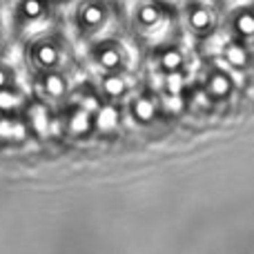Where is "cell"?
<instances>
[{
  "mask_svg": "<svg viewBox=\"0 0 254 254\" xmlns=\"http://www.w3.org/2000/svg\"><path fill=\"white\" fill-rule=\"evenodd\" d=\"M232 78L223 69H212L205 78V94L212 101H225L232 94Z\"/></svg>",
  "mask_w": 254,
  "mask_h": 254,
  "instance_id": "cell-1",
  "label": "cell"
},
{
  "mask_svg": "<svg viewBox=\"0 0 254 254\" xmlns=\"http://www.w3.org/2000/svg\"><path fill=\"white\" fill-rule=\"evenodd\" d=\"M96 61L105 71H121L123 69V52L119 49L116 43H103L96 49Z\"/></svg>",
  "mask_w": 254,
  "mask_h": 254,
  "instance_id": "cell-2",
  "label": "cell"
},
{
  "mask_svg": "<svg viewBox=\"0 0 254 254\" xmlns=\"http://www.w3.org/2000/svg\"><path fill=\"white\" fill-rule=\"evenodd\" d=\"M105 13H107V9L103 2H98V0H87V2H83L78 9V20L85 29H96V27H101L103 22H105Z\"/></svg>",
  "mask_w": 254,
  "mask_h": 254,
  "instance_id": "cell-3",
  "label": "cell"
},
{
  "mask_svg": "<svg viewBox=\"0 0 254 254\" xmlns=\"http://www.w3.org/2000/svg\"><path fill=\"white\" fill-rule=\"evenodd\" d=\"M188 22H190V29L198 36H205L212 31V25H214V16L207 7L203 4H192L188 11Z\"/></svg>",
  "mask_w": 254,
  "mask_h": 254,
  "instance_id": "cell-4",
  "label": "cell"
},
{
  "mask_svg": "<svg viewBox=\"0 0 254 254\" xmlns=\"http://www.w3.org/2000/svg\"><path fill=\"white\" fill-rule=\"evenodd\" d=\"M31 58H34V63L38 67H43V69H54V67L58 65V61H61V52H58V45L56 43L45 40V43L34 45Z\"/></svg>",
  "mask_w": 254,
  "mask_h": 254,
  "instance_id": "cell-5",
  "label": "cell"
},
{
  "mask_svg": "<svg viewBox=\"0 0 254 254\" xmlns=\"http://www.w3.org/2000/svg\"><path fill=\"white\" fill-rule=\"evenodd\" d=\"M94 129V114L85 107H76L67 119V131L71 136H87Z\"/></svg>",
  "mask_w": 254,
  "mask_h": 254,
  "instance_id": "cell-6",
  "label": "cell"
},
{
  "mask_svg": "<svg viewBox=\"0 0 254 254\" xmlns=\"http://www.w3.org/2000/svg\"><path fill=\"white\" fill-rule=\"evenodd\" d=\"M129 114H131V119H134L136 123L147 125V123H152V121L156 119L158 107H156V103H154L152 98H147V96H138L134 103H131Z\"/></svg>",
  "mask_w": 254,
  "mask_h": 254,
  "instance_id": "cell-7",
  "label": "cell"
},
{
  "mask_svg": "<svg viewBox=\"0 0 254 254\" xmlns=\"http://www.w3.org/2000/svg\"><path fill=\"white\" fill-rule=\"evenodd\" d=\"M223 58L228 65L237 67V69H243V67H248V63H250V52H248V47L243 43H228L223 49Z\"/></svg>",
  "mask_w": 254,
  "mask_h": 254,
  "instance_id": "cell-8",
  "label": "cell"
},
{
  "mask_svg": "<svg viewBox=\"0 0 254 254\" xmlns=\"http://www.w3.org/2000/svg\"><path fill=\"white\" fill-rule=\"evenodd\" d=\"M232 27L237 31V36H241V38H254V11L239 9L232 18Z\"/></svg>",
  "mask_w": 254,
  "mask_h": 254,
  "instance_id": "cell-9",
  "label": "cell"
},
{
  "mask_svg": "<svg viewBox=\"0 0 254 254\" xmlns=\"http://www.w3.org/2000/svg\"><path fill=\"white\" fill-rule=\"evenodd\" d=\"M101 87H103V92H105V96L121 98L127 92V80L119 74V71H107V76H103Z\"/></svg>",
  "mask_w": 254,
  "mask_h": 254,
  "instance_id": "cell-10",
  "label": "cell"
},
{
  "mask_svg": "<svg viewBox=\"0 0 254 254\" xmlns=\"http://www.w3.org/2000/svg\"><path fill=\"white\" fill-rule=\"evenodd\" d=\"M158 67L163 71H179L183 67V54L176 47H165L161 54H158Z\"/></svg>",
  "mask_w": 254,
  "mask_h": 254,
  "instance_id": "cell-11",
  "label": "cell"
},
{
  "mask_svg": "<svg viewBox=\"0 0 254 254\" xmlns=\"http://www.w3.org/2000/svg\"><path fill=\"white\" fill-rule=\"evenodd\" d=\"M43 89L47 96L61 98V96H65V92H67V80L63 78L61 74H56V71H49V74L43 76Z\"/></svg>",
  "mask_w": 254,
  "mask_h": 254,
  "instance_id": "cell-12",
  "label": "cell"
},
{
  "mask_svg": "<svg viewBox=\"0 0 254 254\" xmlns=\"http://www.w3.org/2000/svg\"><path fill=\"white\" fill-rule=\"evenodd\" d=\"M45 11H47L45 0H20L18 4V16L22 20H38L45 16Z\"/></svg>",
  "mask_w": 254,
  "mask_h": 254,
  "instance_id": "cell-13",
  "label": "cell"
},
{
  "mask_svg": "<svg viewBox=\"0 0 254 254\" xmlns=\"http://www.w3.org/2000/svg\"><path fill=\"white\" fill-rule=\"evenodd\" d=\"M163 16V9L158 7L156 2H145L138 7V13H136V20L143 27H154Z\"/></svg>",
  "mask_w": 254,
  "mask_h": 254,
  "instance_id": "cell-14",
  "label": "cell"
},
{
  "mask_svg": "<svg viewBox=\"0 0 254 254\" xmlns=\"http://www.w3.org/2000/svg\"><path fill=\"white\" fill-rule=\"evenodd\" d=\"M116 125H119V112H116L112 105L101 107L98 114H94V127H98V129L110 131V129H114Z\"/></svg>",
  "mask_w": 254,
  "mask_h": 254,
  "instance_id": "cell-15",
  "label": "cell"
},
{
  "mask_svg": "<svg viewBox=\"0 0 254 254\" xmlns=\"http://www.w3.org/2000/svg\"><path fill=\"white\" fill-rule=\"evenodd\" d=\"M183 87H185V76L181 74V69L179 71H167V76H165V94L167 96H172V98L181 96Z\"/></svg>",
  "mask_w": 254,
  "mask_h": 254,
  "instance_id": "cell-16",
  "label": "cell"
},
{
  "mask_svg": "<svg viewBox=\"0 0 254 254\" xmlns=\"http://www.w3.org/2000/svg\"><path fill=\"white\" fill-rule=\"evenodd\" d=\"M18 103H20V94H18L11 85L0 89V110L9 112V110H13V107H18Z\"/></svg>",
  "mask_w": 254,
  "mask_h": 254,
  "instance_id": "cell-17",
  "label": "cell"
},
{
  "mask_svg": "<svg viewBox=\"0 0 254 254\" xmlns=\"http://www.w3.org/2000/svg\"><path fill=\"white\" fill-rule=\"evenodd\" d=\"M9 83H11V74H9V69H4V67L0 65V89L9 87Z\"/></svg>",
  "mask_w": 254,
  "mask_h": 254,
  "instance_id": "cell-18",
  "label": "cell"
}]
</instances>
